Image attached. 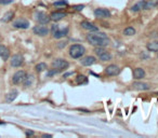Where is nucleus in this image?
I'll return each instance as SVG.
<instances>
[{"label": "nucleus", "instance_id": "obj_1", "mask_svg": "<svg viewBox=\"0 0 158 138\" xmlns=\"http://www.w3.org/2000/svg\"><path fill=\"white\" fill-rule=\"evenodd\" d=\"M87 41L94 46H106L109 44L111 40L104 32H95L87 35Z\"/></svg>", "mask_w": 158, "mask_h": 138}, {"label": "nucleus", "instance_id": "obj_2", "mask_svg": "<svg viewBox=\"0 0 158 138\" xmlns=\"http://www.w3.org/2000/svg\"><path fill=\"white\" fill-rule=\"evenodd\" d=\"M86 53V49L81 44H73L69 48V56L73 58H81L83 54Z\"/></svg>", "mask_w": 158, "mask_h": 138}, {"label": "nucleus", "instance_id": "obj_3", "mask_svg": "<svg viewBox=\"0 0 158 138\" xmlns=\"http://www.w3.org/2000/svg\"><path fill=\"white\" fill-rule=\"evenodd\" d=\"M94 53H95V55H97L101 60H103V62H107V60H111V54L104 49V46H97V48L94 49Z\"/></svg>", "mask_w": 158, "mask_h": 138}, {"label": "nucleus", "instance_id": "obj_4", "mask_svg": "<svg viewBox=\"0 0 158 138\" xmlns=\"http://www.w3.org/2000/svg\"><path fill=\"white\" fill-rule=\"evenodd\" d=\"M51 32H52L53 38H55V39H61V38H63V37H65V36L67 35L68 28L66 27V28L60 29L59 25H53V26L51 27Z\"/></svg>", "mask_w": 158, "mask_h": 138}, {"label": "nucleus", "instance_id": "obj_5", "mask_svg": "<svg viewBox=\"0 0 158 138\" xmlns=\"http://www.w3.org/2000/svg\"><path fill=\"white\" fill-rule=\"evenodd\" d=\"M52 67L59 69V70H64L69 67V64L67 60H63V58H56L52 62Z\"/></svg>", "mask_w": 158, "mask_h": 138}, {"label": "nucleus", "instance_id": "obj_6", "mask_svg": "<svg viewBox=\"0 0 158 138\" xmlns=\"http://www.w3.org/2000/svg\"><path fill=\"white\" fill-rule=\"evenodd\" d=\"M26 74H26L24 70L16 71V72L13 74V77H12V82H13V84L18 85V84H21V83H23V80L25 79Z\"/></svg>", "mask_w": 158, "mask_h": 138}, {"label": "nucleus", "instance_id": "obj_7", "mask_svg": "<svg viewBox=\"0 0 158 138\" xmlns=\"http://www.w3.org/2000/svg\"><path fill=\"white\" fill-rule=\"evenodd\" d=\"M35 18H36V21L41 25L48 24V23L51 21L50 16L47 15V13H44V12H36Z\"/></svg>", "mask_w": 158, "mask_h": 138}, {"label": "nucleus", "instance_id": "obj_8", "mask_svg": "<svg viewBox=\"0 0 158 138\" xmlns=\"http://www.w3.org/2000/svg\"><path fill=\"white\" fill-rule=\"evenodd\" d=\"M23 63H24V57L22 56V55H20V54H15V55H13L10 60L11 66H12V67H15V68L22 66Z\"/></svg>", "mask_w": 158, "mask_h": 138}, {"label": "nucleus", "instance_id": "obj_9", "mask_svg": "<svg viewBox=\"0 0 158 138\" xmlns=\"http://www.w3.org/2000/svg\"><path fill=\"white\" fill-rule=\"evenodd\" d=\"M13 27L18 29H27L29 27V22L25 18H18L13 22Z\"/></svg>", "mask_w": 158, "mask_h": 138}, {"label": "nucleus", "instance_id": "obj_10", "mask_svg": "<svg viewBox=\"0 0 158 138\" xmlns=\"http://www.w3.org/2000/svg\"><path fill=\"white\" fill-rule=\"evenodd\" d=\"M32 32H34L35 35L40 36V37H43V36L48 35L49 29H48L46 26H43V25H38V26H35V27L32 28Z\"/></svg>", "mask_w": 158, "mask_h": 138}, {"label": "nucleus", "instance_id": "obj_11", "mask_svg": "<svg viewBox=\"0 0 158 138\" xmlns=\"http://www.w3.org/2000/svg\"><path fill=\"white\" fill-rule=\"evenodd\" d=\"M94 15H95V18H106L111 16V13H109V11L106 10V9H95V10H94Z\"/></svg>", "mask_w": 158, "mask_h": 138}, {"label": "nucleus", "instance_id": "obj_12", "mask_svg": "<svg viewBox=\"0 0 158 138\" xmlns=\"http://www.w3.org/2000/svg\"><path fill=\"white\" fill-rule=\"evenodd\" d=\"M119 72H120V69L116 65H109V66H107V67L105 68V74H107V76H116Z\"/></svg>", "mask_w": 158, "mask_h": 138}, {"label": "nucleus", "instance_id": "obj_13", "mask_svg": "<svg viewBox=\"0 0 158 138\" xmlns=\"http://www.w3.org/2000/svg\"><path fill=\"white\" fill-rule=\"evenodd\" d=\"M132 88L137 91H147L151 89L150 84L145 83V82H134L132 84Z\"/></svg>", "mask_w": 158, "mask_h": 138}, {"label": "nucleus", "instance_id": "obj_14", "mask_svg": "<svg viewBox=\"0 0 158 138\" xmlns=\"http://www.w3.org/2000/svg\"><path fill=\"white\" fill-rule=\"evenodd\" d=\"M80 26L83 27V29H86V30H89V32H97L99 28H97L95 25H93L92 23H90L88 21H83L80 23Z\"/></svg>", "mask_w": 158, "mask_h": 138}, {"label": "nucleus", "instance_id": "obj_15", "mask_svg": "<svg viewBox=\"0 0 158 138\" xmlns=\"http://www.w3.org/2000/svg\"><path fill=\"white\" fill-rule=\"evenodd\" d=\"M94 63H95V57L94 56H86L80 60V64L83 66H87V67L93 65Z\"/></svg>", "mask_w": 158, "mask_h": 138}, {"label": "nucleus", "instance_id": "obj_16", "mask_svg": "<svg viewBox=\"0 0 158 138\" xmlns=\"http://www.w3.org/2000/svg\"><path fill=\"white\" fill-rule=\"evenodd\" d=\"M66 15H67V14H66L65 12H59V11H56V12H53V13H51L50 18H51V21L59 22V21H61L62 18H64Z\"/></svg>", "mask_w": 158, "mask_h": 138}, {"label": "nucleus", "instance_id": "obj_17", "mask_svg": "<svg viewBox=\"0 0 158 138\" xmlns=\"http://www.w3.org/2000/svg\"><path fill=\"white\" fill-rule=\"evenodd\" d=\"M133 78L135 79V80H140V79H143L145 77V71H144L143 68H135L134 70H133Z\"/></svg>", "mask_w": 158, "mask_h": 138}, {"label": "nucleus", "instance_id": "obj_18", "mask_svg": "<svg viewBox=\"0 0 158 138\" xmlns=\"http://www.w3.org/2000/svg\"><path fill=\"white\" fill-rule=\"evenodd\" d=\"M18 92L16 91V90H12L11 92H9L7 94V96H6V102L7 103H12V102H14V99L18 97Z\"/></svg>", "mask_w": 158, "mask_h": 138}, {"label": "nucleus", "instance_id": "obj_19", "mask_svg": "<svg viewBox=\"0 0 158 138\" xmlns=\"http://www.w3.org/2000/svg\"><path fill=\"white\" fill-rule=\"evenodd\" d=\"M9 55H10V52H9L8 48H6V46H2V44H0V57H1L2 60H7L8 58H9Z\"/></svg>", "mask_w": 158, "mask_h": 138}, {"label": "nucleus", "instance_id": "obj_20", "mask_svg": "<svg viewBox=\"0 0 158 138\" xmlns=\"http://www.w3.org/2000/svg\"><path fill=\"white\" fill-rule=\"evenodd\" d=\"M144 4H145V1L144 0H141L138 4H135L133 7H131V11L132 12H139L141 10H144Z\"/></svg>", "mask_w": 158, "mask_h": 138}, {"label": "nucleus", "instance_id": "obj_21", "mask_svg": "<svg viewBox=\"0 0 158 138\" xmlns=\"http://www.w3.org/2000/svg\"><path fill=\"white\" fill-rule=\"evenodd\" d=\"M32 83H34V76H32V74H26L25 79L23 80V84H24V86L28 88V86H30Z\"/></svg>", "mask_w": 158, "mask_h": 138}, {"label": "nucleus", "instance_id": "obj_22", "mask_svg": "<svg viewBox=\"0 0 158 138\" xmlns=\"http://www.w3.org/2000/svg\"><path fill=\"white\" fill-rule=\"evenodd\" d=\"M147 50L150 52H157L158 51V41H152L147 43Z\"/></svg>", "mask_w": 158, "mask_h": 138}, {"label": "nucleus", "instance_id": "obj_23", "mask_svg": "<svg viewBox=\"0 0 158 138\" xmlns=\"http://www.w3.org/2000/svg\"><path fill=\"white\" fill-rule=\"evenodd\" d=\"M157 2L154 1V0H150V1H145V4H144V10H151V9H154L156 7Z\"/></svg>", "mask_w": 158, "mask_h": 138}, {"label": "nucleus", "instance_id": "obj_24", "mask_svg": "<svg viewBox=\"0 0 158 138\" xmlns=\"http://www.w3.org/2000/svg\"><path fill=\"white\" fill-rule=\"evenodd\" d=\"M13 16H14V13H13L12 11H9V12H7V13L4 15V18H1V21L4 22V23H8V22H10L11 20L13 18Z\"/></svg>", "mask_w": 158, "mask_h": 138}, {"label": "nucleus", "instance_id": "obj_25", "mask_svg": "<svg viewBox=\"0 0 158 138\" xmlns=\"http://www.w3.org/2000/svg\"><path fill=\"white\" fill-rule=\"evenodd\" d=\"M76 83L77 84H86V83H88V79L83 74H79L78 77L76 78Z\"/></svg>", "mask_w": 158, "mask_h": 138}, {"label": "nucleus", "instance_id": "obj_26", "mask_svg": "<svg viewBox=\"0 0 158 138\" xmlns=\"http://www.w3.org/2000/svg\"><path fill=\"white\" fill-rule=\"evenodd\" d=\"M47 64L46 63H39V64L36 65V67H35V69H36L37 72H42V71L47 70Z\"/></svg>", "mask_w": 158, "mask_h": 138}, {"label": "nucleus", "instance_id": "obj_27", "mask_svg": "<svg viewBox=\"0 0 158 138\" xmlns=\"http://www.w3.org/2000/svg\"><path fill=\"white\" fill-rule=\"evenodd\" d=\"M123 34L126 36H133V35H135V29L129 26V27H127V28L123 30Z\"/></svg>", "mask_w": 158, "mask_h": 138}, {"label": "nucleus", "instance_id": "obj_28", "mask_svg": "<svg viewBox=\"0 0 158 138\" xmlns=\"http://www.w3.org/2000/svg\"><path fill=\"white\" fill-rule=\"evenodd\" d=\"M67 1L66 0H59V1H55L53 4V6L55 7H64V6H67Z\"/></svg>", "mask_w": 158, "mask_h": 138}, {"label": "nucleus", "instance_id": "obj_29", "mask_svg": "<svg viewBox=\"0 0 158 138\" xmlns=\"http://www.w3.org/2000/svg\"><path fill=\"white\" fill-rule=\"evenodd\" d=\"M60 71H61V70H59V69H56V70H55V68H54L53 70H50V71H49V72H48L47 76H48V77H51V76H53V74H59Z\"/></svg>", "mask_w": 158, "mask_h": 138}, {"label": "nucleus", "instance_id": "obj_30", "mask_svg": "<svg viewBox=\"0 0 158 138\" xmlns=\"http://www.w3.org/2000/svg\"><path fill=\"white\" fill-rule=\"evenodd\" d=\"M73 8H74L76 11H81L83 8H85V6H83V4H78V6H74Z\"/></svg>", "mask_w": 158, "mask_h": 138}, {"label": "nucleus", "instance_id": "obj_31", "mask_svg": "<svg viewBox=\"0 0 158 138\" xmlns=\"http://www.w3.org/2000/svg\"><path fill=\"white\" fill-rule=\"evenodd\" d=\"M13 2V0H0V4H10Z\"/></svg>", "mask_w": 158, "mask_h": 138}, {"label": "nucleus", "instance_id": "obj_32", "mask_svg": "<svg viewBox=\"0 0 158 138\" xmlns=\"http://www.w3.org/2000/svg\"><path fill=\"white\" fill-rule=\"evenodd\" d=\"M60 43H61V44H59V48H62V46H66V42H65V41H64V42H60Z\"/></svg>", "mask_w": 158, "mask_h": 138}, {"label": "nucleus", "instance_id": "obj_33", "mask_svg": "<svg viewBox=\"0 0 158 138\" xmlns=\"http://www.w3.org/2000/svg\"><path fill=\"white\" fill-rule=\"evenodd\" d=\"M72 74H74V72H68V74H64V78H66V77H68V76H72Z\"/></svg>", "mask_w": 158, "mask_h": 138}, {"label": "nucleus", "instance_id": "obj_34", "mask_svg": "<svg viewBox=\"0 0 158 138\" xmlns=\"http://www.w3.org/2000/svg\"><path fill=\"white\" fill-rule=\"evenodd\" d=\"M26 135H32V132H26Z\"/></svg>", "mask_w": 158, "mask_h": 138}]
</instances>
